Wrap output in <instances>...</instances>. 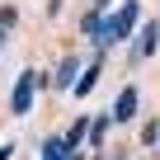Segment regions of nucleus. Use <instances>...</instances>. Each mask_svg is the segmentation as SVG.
Returning <instances> with one entry per match:
<instances>
[{
  "instance_id": "f257e3e1",
  "label": "nucleus",
  "mask_w": 160,
  "mask_h": 160,
  "mask_svg": "<svg viewBox=\"0 0 160 160\" xmlns=\"http://www.w3.org/2000/svg\"><path fill=\"white\" fill-rule=\"evenodd\" d=\"M137 24H141V5H137V0H127V5H118V10L108 14V38L122 42V38L137 33Z\"/></svg>"
},
{
  "instance_id": "f03ea898",
  "label": "nucleus",
  "mask_w": 160,
  "mask_h": 160,
  "mask_svg": "<svg viewBox=\"0 0 160 160\" xmlns=\"http://www.w3.org/2000/svg\"><path fill=\"white\" fill-rule=\"evenodd\" d=\"M38 85H42V75H38V71H24V75L14 80V99H10V108H14L19 118L33 108V94H38Z\"/></svg>"
},
{
  "instance_id": "7ed1b4c3",
  "label": "nucleus",
  "mask_w": 160,
  "mask_h": 160,
  "mask_svg": "<svg viewBox=\"0 0 160 160\" xmlns=\"http://www.w3.org/2000/svg\"><path fill=\"white\" fill-rule=\"evenodd\" d=\"M80 71H85V61H75V57H66V61L57 66V75H52V85H57V94L75 90V80H80Z\"/></svg>"
},
{
  "instance_id": "20e7f679",
  "label": "nucleus",
  "mask_w": 160,
  "mask_h": 160,
  "mask_svg": "<svg viewBox=\"0 0 160 160\" xmlns=\"http://www.w3.org/2000/svg\"><path fill=\"white\" fill-rule=\"evenodd\" d=\"M160 47V24H141V33H137V42H132V61L137 57H151Z\"/></svg>"
},
{
  "instance_id": "39448f33",
  "label": "nucleus",
  "mask_w": 160,
  "mask_h": 160,
  "mask_svg": "<svg viewBox=\"0 0 160 160\" xmlns=\"http://www.w3.org/2000/svg\"><path fill=\"white\" fill-rule=\"evenodd\" d=\"M99 75H104V57H99V61H90L85 71H80V80H75V90H71V94H90V90L99 85Z\"/></svg>"
},
{
  "instance_id": "423d86ee",
  "label": "nucleus",
  "mask_w": 160,
  "mask_h": 160,
  "mask_svg": "<svg viewBox=\"0 0 160 160\" xmlns=\"http://www.w3.org/2000/svg\"><path fill=\"white\" fill-rule=\"evenodd\" d=\"M137 104H141V94H137V90L127 85V90L118 94V104H113V118H118V122H127V118L137 113Z\"/></svg>"
},
{
  "instance_id": "0eeeda50",
  "label": "nucleus",
  "mask_w": 160,
  "mask_h": 160,
  "mask_svg": "<svg viewBox=\"0 0 160 160\" xmlns=\"http://www.w3.org/2000/svg\"><path fill=\"white\" fill-rule=\"evenodd\" d=\"M42 160H75V151L66 146V137H52V141H42Z\"/></svg>"
},
{
  "instance_id": "6e6552de",
  "label": "nucleus",
  "mask_w": 160,
  "mask_h": 160,
  "mask_svg": "<svg viewBox=\"0 0 160 160\" xmlns=\"http://www.w3.org/2000/svg\"><path fill=\"white\" fill-rule=\"evenodd\" d=\"M108 122H113V113H99V118H90V141H94V146L108 137Z\"/></svg>"
},
{
  "instance_id": "1a4fd4ad",
  "label": "nucleus",
  "mask_w": 160,
  "mask_h": 160,
  "mask_svg": "<svg viewBox=\"0 0 160 160\" xmlns=\"http://www.w3.org/2000/svg\"><path fill=\"white\" fill-rule=\"evenodd\" d=\"M10 155H14V146H0V160H10Z\"/></svg>"
},
{
  "instance_id": "9d476101",
  "label": "nucleus",
  "mask_w": 160,
  "mask_h": 160,
  "mask_svg": "<svg viewBox=\"0 0 160 160\" xmlns=\"http://www.w3.org/2000/svg\"><path fill=\"white\" fill-rule=\"evenodd\" d=\"M108 5H113V0H94V10H108Z\"/></svg>"
},
{
  "instance_id": "9b49d317",
  "label": "nucleus",
  "mask_w": 160,
  "mask_h": 160,
  "mask_svg": "<svg viewBox=\"0 0 160 160\" xmlns=\"http://www.w3.org/2000/svg\"><path fill=\"white\" fill-rule=\"evenodd\" d=\"M0 47H5V28H0Z\"/></svg>"
},
{
  "instance_id": "f8f14e48",
  "label": "nucleus",
  "mask_w": 160,
  "mask_h": 160,
  "mask_svg": "<svg viewBox=\"0 0 160 160\" xmlns=\"http://www.w3.org/2000/svg\"><path fill=\"white\" fill-rule=\"evenodd\" d=\"M155 146H160V141H155Z\"/></svg>"
}]
</instances>
